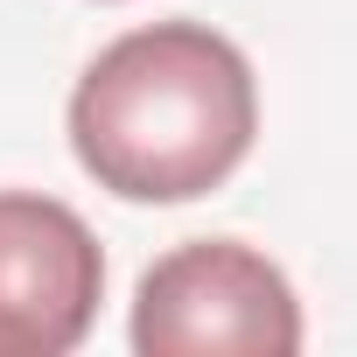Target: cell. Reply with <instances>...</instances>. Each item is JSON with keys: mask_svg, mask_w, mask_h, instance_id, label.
<instances>
[{"mask_svg": "<svg viewBox=\"0 0 357 357\" xmlns=\"http://www.w3.org/2000/svg\"><path fill=\"white\" fill-rule=\"evenodd\" d=\"M133 350L140 357H294L301 301L266 252L238 238H197L161 252L140 273Z\"/></svg>", "mask_w": 357, "mask_h": 357, "instance_id": "7a4b0ae2", "label": "cell"}, {"mask_svg": "<svg viewBox=\"0 0 357 357\" xmlns=\"http://www.w3.org/2000/svg\"><path fill=\"white\" fill-rule=\"evenodd\" d=\"M105 252L91 225L36 190H0V357H63L91 336Z\"/></svg>", "mask_w": 357, "mask_h": 357, "instance_id": "3957f363", "label": "cell"}, {"mask_svg": "<svg viewBox=\"0 0 357 357\" xmlns=\"http://www.w3.org/2000/svg\"><path fill=\"white\" fill-rule=\"evenodd\" d=\"M259 84L231 36L204 22H147L105 43L70 91V154L126 204L211 197L252 154Z\"/></svg>", "mask_w": 357, "mask_h": 357, "instance_id": "6da1fadb", "label": "cell"}]
</instances>
